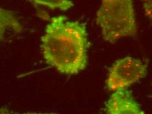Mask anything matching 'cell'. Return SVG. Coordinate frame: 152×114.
Instances as JSON below:
<instances>
[{"label": "cell", "instance_id": "6da1fadb", "mask_svg": "<svg viewBox=\"0 0 152 114\" xmlns=\"http://www.w3.org/2000/svg\"><path fill=\"white\" fill-rule=\"evenodd\" d=\"M43 58L62 74H78L87 65L88 34L86 26L66 16L53 17L42 38Z\"/></svg>", "mask_w": 152, "mask_h": 114}, {"label": "cell", "instance_id": "7a4b0ae2", "mask_svg": "<svg viewBox=\"0 0 152 114\" xmlns=\"http://www.w3.org/2000/svg\"><path fill=\"white\" fill-rule=\"evenodd\" d=\"M96 20L104 39L110 43L137 33L132 0H102Z\"/></svg>", "mask_w": 152, "mask_h": 114}, {"label": "cell", "instance_id": "3957f363", "mask_svg": "<svg viewBox=\"0 0 152 114\" xmlns=\"http://www.w3.org/2000/svg\"><path fill=\"white\" fill-rule=\"evenodd\" d=\"M146 75L147 65L141 60L125 57L117 60L110 69L106 79L107 87L112 91L126 89Z\"/></svg>", "mask_w": 152, "mask_h": 114}, {"label": "cell", "instance_id": "277c9868", "mask_svg": "<svg viewBox=\"0 0 152 114\" xmlns=\"http://www.w3.org/2000/svg\"><path fill=\"white\" fill-rule=\"evenodd\" d=\"M109 114H142L140 106L126 89L114 91L106 104Z\"/></svg>", "mask_w": 152, "mask_h": 114}, {"label": "cell", "instance_id": "5b68a950", "mask_svg": "<svg viewBox=\"0 0 152 114\" xmlns=\"http://www.w3.org/2000/svg\"><path fill=\"white\" fill-rule=\"evenodd\" d=\"M23 25L12 11L0 7V43L9 32L20 33Z\"/></svg>", "mask_w": 152, "mask_h": 114}, {"label": "cell", "instance_id": "8992f818", "mask_svg": "<svg viewBox=\"0 0 152 114\" xmlns=\"http://www.w3.org/2000/svg\"><path fill=\"white\" fill-rule=\"evenodd\" d=\"M36 5H41L51 9L66 11L74 6L71 0H29Z\"/></svg>", "mask_w": 152, "mask_h": 114}, {"label": "cell", "instance_id": "52a82bcc", "mask_svg": "<svg viewBox=\"0 0 152 114\" xmlns=\"http://www.w3.org/2000/svg\"><path fill=\"white\" fill-rule=\"evenodd\" d=\"M145 15L152 22V0H142Z\"/></svg>", "mask_w": 152, "mask_h": 114}]
</instances>
